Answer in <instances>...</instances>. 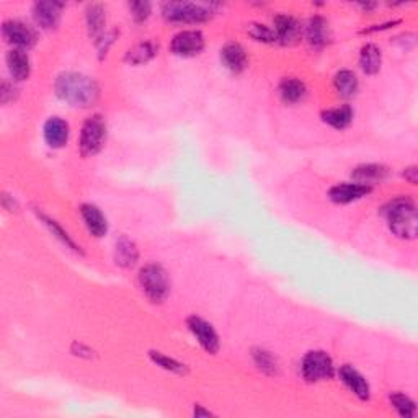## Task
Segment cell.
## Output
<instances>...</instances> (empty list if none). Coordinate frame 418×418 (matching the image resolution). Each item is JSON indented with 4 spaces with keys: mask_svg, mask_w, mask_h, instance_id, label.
I'll return each instance as SVG.
<instances>
[{
    "mask_svg": "<svg viewBox=\"0 0 418 418\" xmlns=\"http://www.w3.org/2000/svg\"><path fill=\"white\" fill-rule=\"evenodd\" d=\"M56 94L74 106L89 108L100 97L97 82L79 72H64L56 79Z\"/></svg>",
    "mask_w": 418,
    "mask_h": 418,
    "instance_id": "cell-1",
    "label": "cell"
},
{
    "mask_svg": "<svg viewBox=\"0 0 418 418\" xmlns=\"http://www.w3.org/2000/svg\"><path fill=\"white\" fill-rule=\"evenodd\" d=\"M384 214L392 234L399 239L412 240L417 237L418 216L415 201L410 198H395L384 208Z\"/></svg>",
    "mask_w": 418,
    "mask_h": 418,
    "instance_id": "cell-2",
    "label": "cell"
},
{
    "mask_svg": "<svg viewBox=\"0 0 418 418\" xmlns=\"http://www.w3.org/2000/svg\"><path fill=\"white\" fill-rule=\"evenodd\" d=\"M139 285L142 293L154 304H161L170 294V280L167 271L157 263H149L139 271Z\"/></svg>",
    "mask_w": 418,
    "mask_h": 418,
    "instance_id": "cell-3",
    "label": "cell"
},
{
    "mask_svg": "<svg viewBox=\"0 0 418 418\" xmlns=\"http://www.w3.org/2000/svg\"><path fill=\"white\" fill-rule=\"evenodd\" d=\"M211 8L192 2H167L162 7V15L172 23H203L211 18Z\"/></svg>",
    "mask_w": 418,
    "mask_h": 418,
    "instance_id": "cell-4",
    "label": "cell"
},
{
    "mask_svg": "<svg viewBox=\"0 0 418 418\" xmlns=\"http://www.w3.org/2000/svg\"><path fill=\"white\" fill-rule=\"evenodd\" d=\"M105 139H106V123L103 120V116L94 115L87 118L84 125H82L80 141H79L82 156L90 157L100 152L103 144H105Z\"/></svg>",
    "mask_w": 418,
    "mask_h": 418,
    "instance_id": "cell-5",
    "label": "cell"
},
{
    "mask_svg": "<svg viewBox=\"0 0 418 418\" xmlns=\"http://www.w3.org/2000/svg\"><path fill=\"white\" fill-rule=\"evenodd\" d=\"M301 371L304 379L309 383H319V381L330 379L333 376V361L330 356L316 350V352H309L304 356L301 363Z\"/></svg>",
    "mask_w": 418,
    "mask_h": 418,
    "instance_id": "cell-6",
    "label": "cell"
},
{
    "mask_svg": "<svg viewBox=\"0 0 418 418\" xmlns=\"http://www.w3.org/2000/svg\"><path fill=\"white\" fill-rule=\"evenodd\" d=\"M170 49L180 58H192L204 49V36L198 30H185L173 36Z\"/></svg>",
    "mask_w": 418,
    "mask_h": 418,
    "instance_id": "cell-7",
    "label": "cell"
},
{
    "mask_svg": "<svg viewBox=\"0 0 418 418\" xmlns=\"http://www.w3.org/2000/svg\"><path fill=\"white\" fill-rule=\"evenodd\" d=\"M2 35L7 43L15 44L18 49H28L36 44L38 35L30 25L20 22V20H8L4 23Z\"/></svg>",
    "mask_w": 418,
    "mask_h": 418,
    "instance_id": "cell-8",
    "label": "cell"
},
{
    "mask_svg": "<svg viewBox=\"0 0 418 418\" xmlns=\"http://www.w3.org/2000/svg\"><path fill=\"white\" fill-rule=\"evenodd\" d=\"M187 325L204 352H208L209 355H216L219 352V337L213 325L208 321H204V319L198 316H192L188 317Z\"/></svg>",
    "mask_w": 418,
    "mask_h": 418,
    "instance_id": "cell-9",
    "label": "cell"
},
{
    "mask_svg": "<svg viewBox=\"0 0 418 418\" xmlns=\"http://www.w3.org/2000/svg\"><path fill=\"white\" fill-rule=\"evenodd\" d=\"M371 192H373V187L366 183H359V182L338 183L330 188L328 196L333 203L348 204V203H353L356 199L364 198V196H368Z\"/></svg>",
    "mask_w": 418,
    "mask_h": 418,
    "instance_id": "cell-10",
    "label": "cell"
},
{
    "mask_svg": "<svg viewBox=\"0 0 418 418\" xmlns=\"http://www.w3.org/2000/svg\"><path fill=\"white\" fill-rule=\"evenodd\" d=\"M64 5L59 2H36L33 5L35 22L44 30H54L61 23V10Z\"/></svg>",
    "mask_w": 418,
    "mask_h": 418,
    "instance_id": "cell-11",
    "label": "cell"
},
{
    "mask_svg": "<svg viewBox=\"0 0 418 418\" xmlns=\"http://www.w3.org/2000/svg\"><path fill=\"white\" fill-rule=\"evenodd\" d=\"M338 376L340 379H342V383L347 386L359 400H369L371 397L369 384L368 381L363 378V374H361L359 371H356L353 366L350 364H343L342 368L338 369Z\"/></svg>",
    "mask_w": 418,
    "mask_h": 418,
    "instance_id": "cell-12",
    "label": "cell"
},
{
    "mask_svg": "<svg viewBox=\"0 0 418 418\" xmlns=\"http://www.w3.org/2000/svg\"><path fill=\"white\" fill-rule=\"evenodd\" d=\"M43 134L44 141L49 147L61 149L66 146L67 141H69V125H67L63 118L53 116L44 123Z\"/></svg>",
    "mask_w": 418,
    "mask_h": 418,
    "instance_id": "cell-13",
    "label": "cell"
},
{
    "mask_svg": "<svg viewBox=\"0 0 418 418\" xmlns=\"http://www.w3.org/2000/svg\"><path fill=\"white\" fill-rule=\"evenodd\" d=\"M275 33L278 41H281L283 44H293L299 39V36L302 33L301 23L297 22L296 18L291 17V15L286 13H280L276 15L275 20Z\"/></svg>",
    "mask_w": 418,
    "mask_h": 418,
    "instance_id": "cell-14",
    "label": "cell"
},
{
    "mask_svg": "<svg viewBox=\"0 0 418 418\" xmlns=\"http://www.w3.org/2000/svg\"><path fill=\"white\" fill-rule=\"evenodd\" d=\"M221 61L226 69L230 72H239L245 70L247 66H249V58H247V51L244 46L239 43H227L223 49H221Z\"/></svg>",
    "mask_w": 418,
    "mask_h": 418,
    "instance_id": "cell-15",
    "label": "cell"
},
{
    "mask_svg": "<svg viewBox=\"0 0 418 418\" xmlns=\"http://www.w3.org/2000/svg\"><path fill=\"white\" fill-rule=\"evenodd\" d=\"M7 67L10 75L15 80H27L32 72V61H30L27 51L15 48L7 53Z\"/></svg>",
    "mask_w": 418,
    "mask_h": 418,
    "instance_id": "cell-16",
    "label": "cell"
},
{
    "mask_svg": "<svg viewBox=\"0 0 418 418\" xmlns=\"http://www.w3.org/2000/svg\"><path fill=\"white\" fill-rule=\"evenodd\" d=\"M80 214H82V219H84V223L87 226V229H89L92 235L103 237L106 234V230H108L106 218L103 216L102 211L98 209L95 204H82Z\"/></svg>",
    "mask_w": 418,
    "mask_h": 418,
    "instance_id": "cell-17",
    "label": "cell"
},
{
    "mask_svg": "<svg viewBox=\"0 0 418 418\" xmlns=\"http://www.w3.org/2000/svg\"><path fill=\"white\" fill-rule=\"evenodd\" d=\"M306 38L316 48H322L330 41L328 22L324 17L309 18L306 25Z\"/></svg>",
    "mask_w": 418,
    "mask_h": 418,
    "instance_id": "cell-18",
    "label": "cell"
},
{
    "mask_svg": "<svg viewBox=\"0 0 418 418\" xmlns=\"http://www.w3.org/2000/svg\"><path fill=\"white\" fill-rule=\"evenodd\" d=\"M278 94H280L281 100L288 103V105H294V103L304 100L307 90L304 82L296 79V77H288V79L281 80L280 87H278Z\"/></svg>",
    "mask_w": 418,
    "mask_h": 418,
    "instance_id": "cell-19",
    "label": "cell"
},
{
    "mask_svg": "<svg viewBox=\"0 0 418 418\" xmlns=\"http://www.w3.org/2000/svg\"><path fill=\"white\" fill-rule=\"evenodd\" d=\"M381 64H383V53H381L378 46L373 43L364 44L359 53V67L363 69L364 74L368 75L378 74L381 69Z\"/></svg>",
    "mask_w": 418,
    "mask_h": 418,
    "instance_id": "cell-20",
    "label": "cell"
},
{
    "mask_svg": "<svg viewBox=\"0 0 418 418\" xmlns=\"http://www.w3.org/2000/svg\"><path fill=\"white\" fill-rule=\"evenodd\" d=\"M324 123H327L328 126L333 129H345L352 125L353 121V110L352 106L343 105L338 108H330V110H325L322 113Z\"/></svg>",
    "mask_w": 418,
    "mask_h": 418,
    "instance_id": "cell-21",
    "label": "cell"
},
{
    "mask_svg": "<svg viewBox=\"0 0 418 418\" xmlns=\"http://www.w3.org/2000/svg\"><path fill=\"white\" fill-rule=\"evenodd\" d=\"M387 177V168L379 164L359 165L353 170V178L359 183H366L373 187L374 182H383Z\"/></svg>",
    "mask_w": 418,
    "mask_h": 418,
    "instance_id": "cell-22",
    "label": "cell"
},
{
    "mask_svg": "<svg viewBox=\"0 0 418 418\" xmlns=\"http://www.w3.org/2000/svg\"><path fill=\"white\" fill-rule=\"evenodd\" d=\"M85 20L90 36L98 38V36L103 35V28H105L106 23L105 7L102 4H90L85 10Z\"/></svg>",
    "mask_w": 418,
    "mask_h": 418,
    "instance_id": "cell-23",
    "label": "cell"
},
{
    "mask_svg": "<svg viewBox=\"0 0 418 418\" xmlns=\"http://www.w3.org/2000/svg\"><path fill=\"white\" fill-rule=\"evenodd\" d=\"M333 87L340 97L352 98L358 92V77H356L353 70L343 69L335 74Z\"/></svg>",
    "mask_w": 418,
    "mask_h": 418,
    "instance_id": "cell-24",
    "label": "cell"
},
{
    "mask_svg": "<svg viewBox=\"0 0 418 418\" xmlns=\"http://www.w3.org/2000/svg\"><path fill=\"white\" fill-rule=\"evenodd\" d=\"M137 257H139V252L136 249V245H134V242L126 239V237H121V239L116 242V247H115L116 265H120L123 268L134 266L137 262Z\"/></svg>",
    "mask_w": 418,
    "mask_h": 418,
    "instance_id": "cell-25",
    "label": "cell"
},
{
    "mask_svg": "<svg viewBox=\"0 0 418 418\" xmlns=\"http://www.w3.org/2000/svg\"><path fill=\"white\" fill-rule=\"evenodd\" d=\"M157 51L159 48L152 43V41H142V43H137L136 46H133V48L128 51L125 61L133 66L149 63V61L157 54Z\"/></svg>",
    "mask_w": 418,
    "mask_h": 418,
    "instance_id": "cell-26",
    "label": "cell"
},
{
    "mask_svg": "<svg viewBox=\"0 0 418 418\" xmlns=\"http://www.w3.org/2000/svg\"><path fill=\"white\" fill-rule=\"evenodd\" d=\"M391 404L397 412H399L400 417L412 418V417H415V414H417L415 402L412 400L410 397L402 394V392H395V394L391 395Z\"/></svg>",
    "mask_w": 418,
    "mask_h": 418,
    "instance_id": "cell-27",
    "label": "cell"
},
{
    "mask_svg": "<svg viewBox=\"0 0 418 418\" xmlns=\"http://www.w3.org/2000/svg\"><path fill=\"white\" fill-rule=\"evenodd\" d=\"M149 356H151V359L154 361V363H156L157 366H161V368H164L165 371H170V373L185 374V371H187L185 364H182L180 361L173 359V358H168V356L162 355L161 352H151L149 353Z\"/></svg>",
    "mask_w": 418,
    "mask_h": 418,
    "instance_id": "cell-28",
    "label": "cell"
},
{
    "mask_svg": "<svg viewBox=\"0 0 418 418\" xmlns=\"http://www.w3.org/2000/svg\"><path fill=\"white\" fill-rule=\"evenodd\" d=\"M41 221H43V223L46 224V227H48V229L53 232V235H56L58 237V239L63 242L64 245H67V247H70L72 250H79L80 247H77V244L74 240L70 239V235L67 234V230H64L63 227H61L58 223H56L54 219H51V218H48V216H43L41 214Z\"/></svg>",
    "mask_w": 418,
    "mask_h": 418,
    "instance_id": "cell-29",
    "label": "cell"
},
{
    "mask_svg": "<svg viewBox=\"0 0 418 418\" xmlns=\"http://www.w3.org/2000/svg\"><path fill=\"white\" fill-rule=\"evenodd\" d=\"M247 32H249L252 38L257 41H262V43H275V41H278L275 30L266 27V25L252 23L249 25V28H247Z\"/></svg>",
    "mask_w": 418,
    "mask_h": 418,
    "instance_id": "cell-30",
    "label": "cell"
},
{
    "mask_svg": "<svg viewBox=\"0 0 418 418\" xmlns=\"http://www.w3.org/2000/svg\"><path fill=\"white\" fill-rule=\"evenodd\" d=\"M254 358H255L257 366L262 371H265V373H268V374L276 373V369H278L276 359L273 358L270 352H265V350H258V352L254 353Z\"/></svg>",
    "mask_w": 418,
    "mask_h": 418,
    "instance_id": "cell-31",
    "label": "cell"
},
{
    "mask_svg": "<svg viewBox=\"0 0 418 418\" xmlns=\"http://www.w3.org/2000/svg\"><path fill=\"white\" fill-rule=\"evenodd\" d=\"M151 8H152V5L149 2H131L129 4V10H131L134 22H137V23H141V22H144V20L149 18V15H151Z\"/></svg>",
    "mask_w": 418,
    "mask_h": 418,
    "instance_id": "cell-32",
    "label": "cell"
},
{
    "mask_svg": "<svg viewBox=\"0 0 418 418\" xmlns=\"http://www.w3.org/2000/svg\"><path fill=\"white\" fill-rule=\"evenodd\" d=\"M15 87L8 82H4L2 87H0V97H2V103H8L10 100H13L15 97Z\"/></svg>",
    "mask_w": 418,
    "mask_h": 418,
    "instance_id": "cell-33",
    "label": "cell"
},
{
    "mask_svg": "<svg viewBox=\"0 0 418 418\" xmlns=\"http://www.w3.org/2000/svg\"><path fill=\"white\" fill-rule=\"evenodd\" d=\"M405 178L409 180L412 185L417 183V167H410V168H405Z\"/></svg>",
    "mask_w": 418,
    "mask_h": 418,
    "instance_id": "cell-34",
    "label": "cell"
},
{
    "mask_svg": "<svg viewBox=\"0 0 418 418\" xmlns=\"http://www.w3.org/2000/svg\"><path fill=\"white\" fill-rule=\"evenodd\" d=\"M195 415H196V417H211L213 414H211L209 410H203V409H201V405H196Z\"/></svg>",
    "mask_w": 418,
    "mask_h": 418,
    "instance_id": "cell-35",
    "label": "cell"
}]
</instances>
